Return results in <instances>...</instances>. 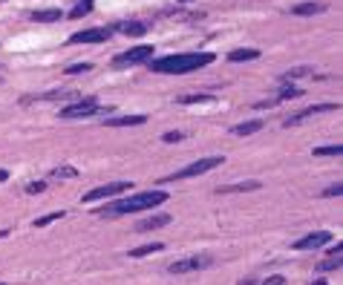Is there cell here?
I'll return each mask as SVG.
<instances>
[{
  "instance_id": "cell-1",
  "label": "cell",
  "mask_w": 343,
  "mask_h": 285,
  "mask_svg": "<svg viewBox=\"0 0 343 285\" xmlns=\"http://www.w3.org/2000/svg\"><path fill=\"white\" fill-rule=\"evenodd\" d=\"M168 202V193L162 190H147V193H133L127 199H116L110 204H104L95 210V216L101 219H116V216H130V213H141V210H150L156 204H165Z\"/></svg>"
},
{
  "instance_id": "cell-2",
  "label": "cell",
  "mask_w": 343,
  "mask_h": 285,
  "mask_svg": "<svg viewBox=\"0 0 343 285\" xmlns=\"http://www.w3.org/2000/svg\"><path fill=\"white\" fill-rule=\"evenodd\" d=\"M214 52H188V55H165V58H156L150 61L153 72H168V75H185L193 69H202L208 64H214Z\"/></svg>"
},
{
  "instance_id": "cell-3",
  "label": "cell",
  "mask_w": 343,
  "mask_h": 285,
  "mask_svg": "<svg viewBox=\"0 0 343 285\" xmlns=\"http://www.w3.org/2000/svg\"><path fill=\"white\" fill-rule=\"evenodd\" d=\"M222 164H225V156H208V159H199V162L188 164L185 170H176L171 176H165V182H179V179H190V176H202V173H208V170H214V167H222Z\"/></svg>"
},
{
  "instance_id": "cell-4",
  "label": "cell",
  "mask_w": 343,
  "mask_h": 285,
  "mask_svg": "<svg viewBox=\"0 0 343 285\" xmlns=\"http://www.w3.org/2000/svg\"><path fill=\"white\" fill-rule=\"evenodd\" d=\"M95 113H101L98 101L81 98V101H75V104H67V107L61 110V118H89V116H95Z\"/></svg>"
},
{
  "instance_id": "cell-5",
  "label": "cell",
  "mask_w": 343,
  "mask_h": 285,
  "mask_svg": "<svg viewBox=\"0 0 343 285\" xmlns=\"http://www.w3.org/2000/svg\"><path fill=\"white\" fill-rule=\"evenodd\" d=\"M133 182H110V185H101L95 187V190H89L81 196V202H95V199H110V196H116V193H124V190H130Z\"/></svg>"
},
{
  "instance_id": "cell-6",
  "label": "cell",
  "mask_w": 343,
  "mask_h": 285,
  "mask_svg": "<svg viewBox=\"0 0 343 285\" xmlns=\"http://www.w3.org/2000/svg\"><path fill=\"white\" fill-rule=\"evenodd\" d=\"M153 55V46H136V49H127L113 58V67H130V64H144L147 58Z\"/></svg>"
},
{
  "instance_id": "cell-7",
  "label": "cell",
  "mask_w": 343,
  "mask_h": 285,
  "mask_svg": "<svg viewBox=\"0 0 343 285\" xmlns=\"http://www.w3.org/2000/svg\"><path fill=\"white\" fill-rule=\"evenodd\" d=\"M211 265V256H188V259H179L171 262V274H190V271H205Z\"/></svg>"
},
{
  "instance_id": "cell-8",
  "label": "cell",
  "mask_w": 343,
  "mask_h": 285,
  "mask_svg": "<svg viewBox=\"0 0 343 285\" xmlns=\"http://www.w3.org/2000/svg\"><path fill=\"white\" fill-rule=\"evenodd\" d=\"M332 110H341V104H311V107H306V110H300V113L289 116L286 121H283V127H294V124H300L303 118L317 116V113H332Z\"/></svg>"
},
{
  "instance_id": "cell-9",
  "label": "cell",
  "mask_w": 343,
  "mask_h": 285,
  "mask_svg": "<svg viewBox=\"0 0 343 285\" xmlns=\"http://www.w3.org/2000/svg\"><path fill=\"white\" fill-rule=\"evenodd\" d=\"M329 242H332V234H329V231H314V234L297 239V242H294V251H314V248H323Z\"/></svg>"
},
{
  "instance_id": "cell-10",
  "label": "cell",
  "mask_w": 343,
  "mask_h": 285,
  "mask_svg": "<svg viewBox=\"0 0 343 285\" xmlns=\"http://www.w3.org/2000/svg\"><path fill=\"white\" fill-rule=\"evenodd\" d=\"M110 29H84V32H75L69 38V43H104L110 38Z\"/></svg>"
},
{
  "instance_id": "cell-11",
  "label": "cell",
  "mask_w": 343,
  "mask_h": 285,
  "mask_svg": "<svg viewBox=\"0 0 343 285\" xmlns=\"http://www.w3.org/2000/svg\"><path fill=\"white\" fill-rule=\"evenodd\" d=\"M259 182L257 179H248V182H234V185H219L214 193L216 196H228V193H248V190H259Z\"/></svg>"
},
{
  "instance_id": "cell-12",
  "label": "cell",
  "mask_w": 343,
  "mask_h": 285,
  "mask_svg": "<svg viewBox=\"0 0 343 285\" xmlns=\"http://www.w3.org/2000/svg\"><path fill=\"white\" fill-rule=\"evenodd\" d=\"M168 225H171V216H168V213H159V216L138 219L136 231H138V234H144V231H159V228H168Z\"/></svg>"
},
{
  "instance_id": "cell-13",
  "label": "cell",
  "mask_w": 343,
  "mask_h": 285,
  "mask_svg": "<svg viewBox=\"0 0 343 285\" xmlns=\"http://www.w3.org/2000/svg\"><path fill=\"white\" fill-rule=\"evenodd\" d=\"M35 23H55V20H61V9H35L32 15H29Z\"/></svg>"
},
{
  "instance_id": "cell-14",
  "label": "cell",
  "mask_w": 343,
  "mask_h": 285,
  "mask_svg": "<svg viewBox=\"0 0 343 285\" xmlns=\"http://www.w3.org/2000/svg\"><path fill=\"white\" fill-rule=\"evenodd\" d=\"M121 35H130V38H141V35L147 32V26L144 23H138V20H127V23H119L116 26Z\"/></svg>"
},
{
  "instance_id": "cell-15",
  "label": "cell",
  "mask_w": 343,
  "mask_h": 285,
  "mask_svg": "<svg viewBox=\"0 0 343 285\" xmlns=\"http://www.w3.org/2000/svg\"><path fill=\"white\" fill-rule=\"evenodd\" d=\"M144 121H147V116H124V118H110L107 127H138Z\"/></svg>"
},
{
  "instance_id": "cell-16",
  "label": "cell",
  "mask_w": 343,
  "mask_h": 285,
  "mask_svg": "<svg viewBox=\"0 0 343 285\" xmlns=\"http://www.w3.org/2000/svg\"><path fill=\"white\" fill-rule=\"evenodd\" d=\"M326 6L323 3H297V6H292V15H320Z\"/></svg>"
},
{
  "instance_id": "cell-17",
  "label": "cell",
  "mask_w": 343,
  "mask_h": 285,
  "mask_svg": "<svg viewBox=\"0 0 343 285\" xmlns=\"http://www.w3.org/2000/svg\"><path fill=\"white\" fill-rule=\"evenodd\" d=\"M303 75H314V67H294V69H289V72H283L280 81H283V84H292L294 78H303Z\"/></svg>"
},
{
  "instance_id": "cell-18",
  "label": "cell",
  "mask_w": 343,
  "mask_h": 285,
  "mask_svg": "<svg viewBox=\"0 0 343 285\" xmlns=\"http://www.w3.org/2000/svg\"><path fill=\"white\" fill-rule=\"evenodd\" d=\"M259 58V49H234L228 55V61H234V64H240V61H257Z\"/></svg>"
},
{
  "instance_id": "cell-19",
  "label": "cell",
  "mask_w": 343,
  "mask_h": 285,
  "mask_svg": "<svg viewBox=\"0 0 343 285\" xmlns=\"http://www.w3.org/2000/svg\"><path fill=\"white\" fill-rule=\"evenodd\" d=\"M55 98H78V92H75V89H52V92L38 95L35 101H55Z\"/></svg>"
},
{
  "instance_id": "cell-20",
  "label": "cell",
  "mask_w": 343,
  "mask_h": 285,
  "mask_svg": "<svg viewBox=\"0 0 343 285\" xmlns=\"http://www.w3.org/2000/svg\"><path fill=\"white\" fill-rule=\"evenodd\" d=\"M262 130V121H245V124H237L231 133L234 135H251V133H259Z\"/></svg>"
},
{
  "instance_id": "cell-21",
  "label": "cell",
  "mask_w": 343,
  "mask_h": 285,
  "mask_svg": "<svg viewBox=\"0 0 343 285\" xmlns=\"http://www.w3.org/2000/svg\"><path fill=\"white\" fill-rule=\"evenodd\" d=\"M162 248H165V245H162V242H150V245H138V248H133V251H130V256H147V253H156V251H162Z\"/></svg>"
},
{
  "instance_id": "cell-22",
  "label": "cell",
  "mask_w": 343,
  "mask_h": 285,
  "mask_svg": "<svg viewBox=\"0 0 343 285\" xmlns=\"http://www.w3.org/2000/svg\"><path fill=\"white\" fill-rule=\"evenodd\" d=\"M300 95H303V89H300V86L283 84V89H280V95H277V101H292V98H300Z\"/></svg>"
},
{
  "instance_id": "cell-23",
  "label": "cell",
  "mask_w": 343,
  "mask_h": 285,
  "mask_svg": "<svg viewBox=\"0 0 343 285\" xmlns=\"http://www.w3.org/2000/svg\"><path fill=\"white\" fill-rule=\"evenodd\" d=\"M343 144H326V147H314V156H341Z\"/></svg>"
},
{
  "instance_id": "cell-24",
  "label": "cell",
  "mask_w": 343,
  "mask_h": 285,
  "mask_svg": "<svg viewBox=\"0 0 343 285\" xmlns=\"http://www.w3.org/2000/svg\"><path fill=\"white\" fill-rule=\"evenodd\" d=\"M64 216H67L64 210H55V213H46V216L35 219V228H43V225H49V222H58V219H64Z\"/></svg>"
},
{
  "instance_id": "cell-25",
  "label": "cell",
  "mask_w": 343,
  "mask_h": 285,
  "mask_svg": "<svg viewBox=\"0 0 343 285\" xmlns=\"http://www.w3.org/2000/svg\"><path fill=\"white\" fill-rule=\"evenodd\" d=\"M208 101H214L211 95H182V98H176V104H208Z\"/></svg>"
},
{
  "instance_id": "cell-26",
  "label": "cell",
  "mask_w": 343,
  "mask_h": 285,
  "mask_svg": "<svg viewBox=\"0 0 343 285\" xmlns=\"http://www.w3.org/2000/svg\"><path fill=\"white\" fill-rule=\"evenodd\" d=\"M89 69H92V64H69L67 69H64V72H67V75H84V72H89Z\"/></svg>"
},
{
  "instance_id": "cell-27",
  "label": "cell",
  "mask_w": 343,
  "mask_h": 285,
  "mask_svg": "<svg viewBox=\"0 0 343 285\" xmlns=\"http://www.w3.org/2000/svg\"><path fill=\"white\" fill-rule=\"evenodd\" d=\"M338 268H341V256H332V259L317 262V271H338Z\"/></svg>"
},
{
  "instance_id": "cell-28",
  "label": "cell",
  "mask_w": 343,
  "mask_h": 285,
  "mask_svg": "<svg viewBox=\"0 0 343 285\" xmlns=\"http://www.w3.org/2000/svg\"><path fill=\"white\" fill-rule=\"evenodd\" d=\"M89 9H92V0H81V3H78L72 12H69V17H81V15H86Z\"/></svg>"
},
{
  "instance_id": "cell-29",
  "label": "cell",
  "mask_w": 343,
  "mask_h": 285,
  "mask_svg": "<svg viewBox=\"0 0 343 285\" xmlns=\"http://www.w3.org/2000/svg\"><path fill=\"white\" fill-rule=\"evenodd\" d=\"M52 176H55V179H75L78 170L75 167H58V170H52Z\"/></svg>"
},
{
  "instance_id": "cell-30",
  "label": "cell",
  "mask_w": 343,
  "mask_h": 285,
  "mask_svg": "<svg viewBox=\"0 0 343 285\" xmlns=\"http://www.w3.org/2000/svg\"><path fill=\"white\" fill-rule=\"evenodd\" d=\"M185 138V133H179V130H171V133L162 135V141H168V144H176V141H182Z\"/></svg>"
},
{
  "instance_id": "cell-31",
  "label": "cell",
  "mask_w": 343,
  "mask_h": 285,
  "mask_svg": "<svg viewBox=\"0 0 343 285\" xmlns=\"http://www.w3.org/2000/svg\"><path fill=\"white\" fill-rule=\"evenodd\" d=\"M343 193V185L341 182H338V185H332V187H326V190H323V193H320V196H341Z\"/></svg>"
},
{
  "instance_id": "cell-32",
  "label": "cell",
  "mask_w": 343,
  "mask_h": 285,
  "mask_svg": "<svg viewBox=\"0 0 343 285\" xmlns=\"http://www.w3.org/2000/svg\"><path fill=\"white\" fill-rule=\"evenodd\" d=\"M259 285H286V277H280V274H274V277H268V280H262Z\"/></svg>"
},
{
  "instance_id": "cell-33",
  "label": "cell",
  "mask_w": 343,
  "mask_h": 285,
  "mask_svg": "<svg viewBox=\"0 0 343 285\" xmlns=\"http://www.w3.org/2000/svg\"><path fill=\"white\" fill-rule=\"evenodd\" d=\"M43 187H46V182H32V185H26V193H43Z\"/></svg>"
},
{
  "instance_id": "cell-34",
  "label": "cell",
  "mask_w": 343,
  "mask_h": 285,
  "mask_svg": "<svg viewBox=\"0 0 343 285\" xmlns=\"http://www.w3.org/2000/svg\"><path fill=\"white\" fill-rule=\"evenodd\" d=\"M277 104H280V101H257V110H268V107H277Z\"/></svg>"
},
{
  "instance_id": "cell-35",
  "label": "cell",
  "mask_w": 343,
  "mask_h": 285,
  "mask_svg": "<svg viewBox=\"0 0 343 285\" xmlns=\"http://www.w3.org/2000/svg\"><path fill=\"white\" fill-rule=\"evenodd\" d=\"M341 251H343L341 242H338V245H329V253H332V256H341Z\"/></svg>"
},
{
  "instance_id": "cell-36",
  "label": "cell",
  "mask_w": 343,
  "mask_h": 285,
  "mask_svg": "<svg viewBox=\"0 0 343 285\" xmlns=\"http://www.w3.org/2000/svg\"><path fill=\"white\" fill-rule=\"evenodd\" d=\"M9 179V170H0V182H6Z\"/></svg>"
},
{
  "instance_id": "cell-37",
  "label": "cell",
  "mask_w": 343,
  "mask_h": 285,
  "mask_svg": "<svg viewBox=\"0 0 343 285\" xmlns=\"http://www.w3.org/2000/svg\"><path fill=\"white\" fill-rule=\"evenodd\" d=\"M237 285H254V280H240Z\"/></svg>"
},
{
  "instance_id": "cell-38",
  "label": "cell",
  "mask_w": 343,
  "mask_h": 285,
  "mask_svg": "<svg viewBox=\"0 0 343 285\" xmlns=\"http://www.w3.org/2000/svg\"><path fill=\"white\" fill-rule=\"evenodd\" d=\"M6 234H9V228H0V239H3Z\"/></svg>"
},
{
  "instance_id": "cell-39",
  "label": "cell",
  "mask_w": 343,
  "mask_h": 285,
  "mask_svg": "<svg viewBox=\"0 0 343 285\" xmlns=\"http://www.w3.org/2000/svg\"><path fill=\"white\" fill-rule=\"evenodd\" d=\"M311 285H326V280H314Z\"/></svg>"
},
{
  "instance_id": "cell-40",
  "label": "cell",
  "mask_w": 343,
  "mask_h": 285,
  "mask_svg": "<svg viewBox=\"0 0 343 285\" xmlns=\"http://www.w3.org/2000/svg\"><path fill=\"white\" fill-rule=\"evenodd\" d=\"M0 285H6V283H0Z\"/></svg>"
}]
</instances>
